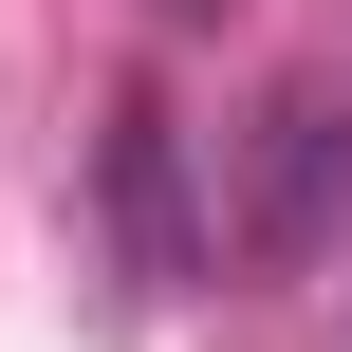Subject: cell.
Wrapping results in <instances>:
<instances>
[{"mask_svg": "<svg viewBox=\"0 0 352 352\" xmlns=\"http://www.w3.org/2000/svg\"><path fill=\"white\" fill-rule=\"evenodd\" d=\"M111 223H130L148 278H186V186H167V111H148V93L111 111Z\"/></svg>", "mask_w": 352, "mask_h": 352, "instance_id": "obj_2", "label": "cell"}, {"mask_svg": "<svg viewBox=\"0 0 352 352\" xmlns=\"http://www.w3.org/2000/svg\"><path fill=\"white\" fill-rule=\"evenodd\" d=\"M167 19H223V0H167Z\"/></svg>", "mask_w": 352, "mask_h": 352, "instance_id": "obj_3", "label": "cell"}, {"mask_svg": "<svg viewBox=\"0 0 352 352\" xmlns=\"http://www.w3.org/2000/svg\"><path fill=\"white\" fill-rule=\"evenodd\" d=\"M352 241V93L260 111V186H241V260H334Z\"/></svg>", "mask_w": 352, "mask_h": 352, "instance_id": "obj_1", "label": "cell"}]
</instances>
